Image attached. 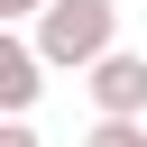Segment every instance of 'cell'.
<instances>
[{
    "mask_svg": "<svg viewBox=\"0 0 147 147\" xmlns=\"http://www.w3.org/2000/svg\"><path fill=\"white\" fill-rule=\"evenodd\" d=\"M37 55L74 64V74H92L101 55H119V0H55L37 18Z\"/></svg>",
    "mask_w": 147,
    "mask_h": 147,
    "instance_id": "cell-1",
    "label": "cell"
},
{
    "mask_svg": "<svg viewBox=\"0 0 147 147\" xmlns=\"http://www.w3.org/2000/svg\"><path fill=\"white\" fill-rule=\"evenodd\" d=\"M83 92H92V110L101 119H147V55H101L92 74H83Z\"/></svg>",
    "mask_w": 147,
    "mask_h": 147,
    "instance_id": "cell-2",
    "label": "cell"
},
{
    "mask_svg": "<svg viewBox=\"0 0 147 147\" xmlns=\"http://www.w3.org/2000/svg\"><path fill=\"white\" fill-rule=\"evenodd\" d=\"M37 92H46V55H37V37H0V110L28 119Z\"/></svg>",
    "mask_w": 147,
    "mask_h": 147,
    "instance_id": "cell-3",
    "label": "cell"
},
{
    "mask_svg": "<svg viewBox=\"0 0 147 147\" xmlns=\"http://www.w3.org/2000/svg\"><path fill=\"white\" fill-rule=\"evenodd\" d=\"M83 147H147V119H92Z\"/></svg>",
    "mask_w": 147,
    "mask_h": 147,
    "instance_id": "cell-4",
    "label": "cell"
},
{
    "mask_svg": "<svg viewBox=\"0 0 147 147\" xmlns=\"http://www.w3.org/2000/svg\"><path fill=\"white\" fill-rule=\"evenodd\" d=\"M55 0H0V18H46Z\"/></svg>",
    "mask_w": 147,
    "mask_h": 147,
    "instance_id": "cell-5",
    "label": "cell"
},
{
    "mask_svg": "<svg viewBox=\"0 0 147 147\" xmlns=\"http://www.w3.org/2000/svg\"><path fill=\"white\" fill-rule=\"evenodd\" d=\"M0 147H37V129H28V119H9V129H0Z\"/></svg>",
    "mask_w": 147,
    "mask_h": 147,
    "instance_id": "cell-6",
    "label": "cell"
}]
</instances>
